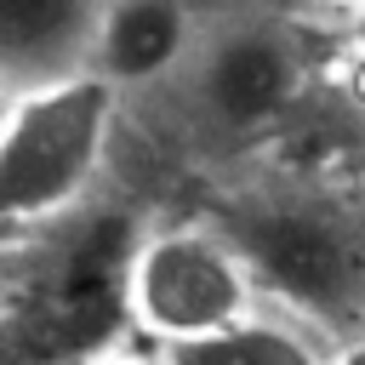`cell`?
I'll list each match as a JSON object with an SVG mask.
<instances>
[{
  "label": "cell",
  "mask_w": 365,
  "mask_h": 365,
  "mask_svg": "<svg viewBox=\"0 0 365 365\" xmlns=\"http://www.w3.org/2000/svg\"><path fill=\"white\" fill-rule=\"evenodd\" d=\"M331 365H365V342H348V348H342Z\"/></svg>",
  "instance_id": "obj_12"
},
{
  "label": "cell",
  "mask_w": 365,
  "mask_h": 365,
  "mask_svg": "<svg viewBox=\"0 0 365 365\" xmlns=\"http://www.w3.org/2000/svg\"><path fill=\"white\" fill-rule=\"evenodd\" d=\"M165 365H331L342 348L331 336H319L314 325L279 314V308H257L251 319L200 336V342H177V348H154Z\"/></svg>",
  "instance_id": "obj_7"
},
{
  "label": "cell",
  "mask_w": 365,
  "mask_h": 365,
  "mask_svg": "<svg viewBox=\"0 0 365 365\" xmlns=\"http://www.w3.org/2000/svg\"><path fill=\"white\" fill-rule=\"evenodd\" d=\"M11 297H17V245H0V325L11 314Z\"/></svg>",
  "instance_id": "obj_9"
},
{
  "label": "cell",
  "mask_w": 365,
  "mask_h": 365,
  "mask_svg": "<svg viewBox=\"0 0 365 365\" xmlns=\"http://www.w3.org/2000/svg\"><path fill=\"white\" fill-rule=\"evenodd\" d=\"M211 228L240 251L268 308L314 325L336 348L365 342V182L268 177L234 194Z\"/></svg>",
  "instance_id": "obj_1"
},
{
  "label": "cell",
  "mask_w": 365,
  "mask_h": 365,
  "mask_svg": "<svg viewBox=\"0 0 365 365\" xmlns=\"http://www.w3.org/2000/svg\"><path fill=\"white\" fill-rule=\"evenodd\" d=\"M342 51H365V6L342 11Z\"/></svg>",
  "instance_id": "obj_11"
},
{
  "label": "cell",
  "mask_w": 365,
  "mask_h": 365,
  "mask_svg": "<svg viewBox=\"0 0 365 365\" xmlns=\"http://www.w3.org/2000/svg\"><path fill=\"white\" fill-rule=\"evenodd\" d=\"M86 365H165V359H160L154 348H143V354H137V348H103V354H91Z\"/></svg>",
  "instance_id": "obj_10"
},
{
  "label": "cell",
  "mask_w": 365,
  "mask_h": 365,
  "mask_svg": "<svg viewBox=\"0 0 365 365\" xmlns=\"http://www.w3.org/2000/svg\"><path fill=\"white\" fill-rule=\"evenodd\" d=\"M194 34H200V11L188 6H165V0L103 6L97 46H91V80H103L114 97L137 86H165L194 51Z\"/></svg>",
  "instance_id": "obj_6"
},
{
  "label": "cell",
  "mask_w": 365,
  "mask_h": 365,
  "mask_svg": "<svg viewBox=\"0 0 365 365\" xmlns=\"http://www.w3.org/2000/svg\"><path fill=\"white\" fill-rule=\"evenodd\" d=\"M97 17L91 0H0V91L34 103L91 80Z\"/></svg>",
  "instance_id": "obj_5"
},
{
  "label": "cell",
  "mask_w": 365,
  "mask_h": 365,
  "mask_svg": "<svg viewBox=\"0 0 365 365\" xmlns=\"http://www.w3.org/2000/svg\"><path fill=\"white\" fill-rule=\"evenodd\" d=\"M262 308L251 268L211 222H160L125 268V319L148 348L217 336Z\"/></svg>",
  "instance_id": "obj_4"
},
{
  "label": "cell",
  "mask_w": 365,
  "mask_h": 365,
  "mask_svg": "<svg viewBox=\"0 0 365 365\" xmlns=\"http://www.w3.org/2000/svg\"><path fill=\"white\" fill-rule=\"evenodd\" d=\"M319 34H342V11H200L194 51L165 80L177 91V125L188 143L211 154L268 143L308 97V80H325L342 57L319 51Z\"/></svg>",
  "instance_id": "obj_2"
},
{
  "label": "cell",
  "mask_w": 365,
  "mask_h": 365,
  "mask_svg": "<svg viewBox=\"0 0 365 365\" xmlns=\"http://www.w3.org/2000/svg\"><path fill=\"white\" fill-rule=\"evenodd\" d=\"M11 108H17V103H11L6 91H0V131H6V120H11Z\"/></svg>",
  "instance_id": "obj_13"
},
{
  "label": "cell",
  "mask_w": 365,
  "mask_h": 365,
  "mask_svg": "<svg viewBox=\"0 0 365 365\" xmlns=\"http://www.w3.org/2000/svg\"><path fill=\"white\" fill-rule=\"evenodd\" d=\"M325 80H331V91H336L354 114H365V51H342Z\"/></svg>",
  "instance_id": "obj_8"
},
{
  "label": "cell",
  "mask_w": 365,
  "mask_h": 365,
  "mask_svg": "<svg viewBox=\"0 0 365 365\" xmlns=\"http://www.w3.org/2000/svg\"><path fill=\"white\" fill-rule=\"evenodd\" d=\"M120 97L103 80L17 103L0 131V245L57 228L103 177Z\"/></svg>",
  "instance_id": "obj_3"
}]
</instances>
